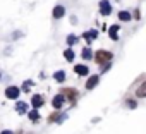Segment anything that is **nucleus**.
I'll use <instances>...</instances> for the list:
<instances>
[{
    "label": "nucleus",
    "instance_id": "25",
    "mask_svg": "<svg viewBox=\"0 0 146 134\" xmlns=\"http://www.w3.org/2000/svg\"><path fill=\"white\" fill-rule=\"evenodd\" d=\"M0 78H2V74H0Z\"/></svg>",
    "mask_w": 146,
    "mask_h": 134
},
{
    "label": "nucleus",
    "instance_id": "5",
    "mask_svg": "<svg viewBox=\"0 0 146 134\" xmlns=\"http://www.w3.org/2000/svg\"><path fill=\"white\" fill-rule=\"evenodd\" d=\"M19 93H21V90H19L17 86H9V88L5 90V96L11 98V100H16V98L19 96Z\"/></svg>",
    "mask_w": 146,
    "mask_h": 134
},
{
    "label": "nucleus",
    "instance_id": "14",
    "mask_svg": "<svg viewBox=\"0 0 146 134\" xmlns=\"http://www.w3.org/2000/svg\"><path fill=\"white\" fill-rule=\"evenodd\" d=\"M16 110H17V113H26L28 112V105L24 101H17L16 103Z\"/></svg>",
    "mask_w": 146,
    "mask_h": 134
},
{
    "label": "nucleus",
    "instance_id": "9",
    "mask_svg": "<svg viewBox=\"0 0 146 134\" xmlns=\"http://www.w3.org/2000/svg\"><path fill=\"white\" fill-rule=\"evenodd\" d=\"M83 38H84L86 41H93L95 38H98V31H96V29H90V31L83 33Z\"/></svg>",
    "mask_w": 146,
    "mask_h": 134
},
{
    "label": "nucleus",
    "instance_id": "1",
    "mask_svg": "<svg viewBox=\"0 0 146 134\" xmlns=\"http://www.w3.org/2000/svg\"><path fill=\"white\" fill-rule=\"evenodd\" d=\"M112 58H113V53H112V52H108V50H98V52H96V55H95L96 64H108Z\"/></svg>",
    "mask_w": 146,
    "mask_h": 134
},
{
    "label": "nucleus",
    "instance_id": "8",
    "mask_svg": "<svg viewBox=\"0 0 146 134\" xmlns=\"http://www.w3.org/2000/svg\"><path fill=\"white\" fill-rule=\"evenodd\" d=\"M119 28H120L119 24H113V26L108 29V36H110L113 41H117V40H119Z\"/></svg>",
    "mask_w": 146,
    "mask_h": 134
},
{
    "label": "nucleus",
    "instance_id": "19",
    "mask_svg": "<svg viewBox=\"0 0 146 134\" xmlns=\"http://www.w3.org/2000/svg\"><path fill=\"white\" fill-rule=\"evenodd\" d=\"M64 57H65V60H69V62H72V60H74V52H72L70 48H67V50L64 52Z\"/></svg>",
    "mask_w": 146,
    "mask_h": 134
},
{
    "label": "nucleus",
    "instance_id": "3",
    "mask_svg": "<svg viewBox=\"0 0 146 134\" xmlns=\"http://www.w3.org/2000/svg\"><path fill=\"white\" fill-rule=\"evenodd\" d=\"M98 7H100V14L102 16H110L112 14V5H110L108 0H102V2L98 4Z\"/></svg>",
    "mask_w": 146,
    "mask_h": 134
},
{
    "label": "nucleus",
    "instance_id": "16",
    "mask_svg": "<svg viewBox=\"0 0 146 134\" xmlns=\"http://www.w3.org/2000/svg\"><path fill=\"white\" fill-rule=\"evenodd\" d=\"M81 57H83L84 60H90V58L93 57V52H91V48H83V52H81Z\"/></svg>",
    "mask_w": 146,
    "mask_h": 134
},
{
    "label": "nucleus",
    "instance_id": "7",
    "mask_svg": "<svg viewBox=\"0 0 146 134\" xmlns=\"http://www.w3.org/2000/svg\"><path fill=\"white\" fill-rule=\"evenodd\" d=\"M136 98H146V81H143L137 88H136Z\"/></svg>",
    "mask_w": 146,
    "mask_h": 134
},
{
    "label": "nucleus",
    "instance_id": "10",
    "mask_svg": "<svg viewBox=\"0 0 146 134\" xmlns=\"http://www.w3.org/2000/svg\"><path fill=\"white\" fill-rule=\"evenodd\" d=\"M98 83H100V78L98 76H90V79L86 81V90H93Z\"/></svg>",
    "mask_w": 146,
    "mask_h": 134
},
{
    "label": "nucleus",
    "instance_id": "17",
    "mask_svg": "<svg viewBox=\"0 0 146 134\" xmlns=\"http://www.w3.org/2000/svg\"><path fill=\"white\" fill-rule=\"evenodd\" d=\"M28 117H29V120H33V122H38V120H40V113H38V108H35L33 112H29V113H28Z\"/></svg>",
    "mask_w": 146,
    "mask_h": 134
},
{
    "label": "nucleus",
    "instance_id": "23",
    "mask_svg": "<svg viewBox=\"0 0 146 134\" xmlns=\"http://www.w3.org/2000/svg\"><path fill=\"white\" fill-rule=\"evenodd\" d=\"M134 17H136V19H139V17H141V14H139V11H137V9L134 11Z\"/></svg>",
    "mask_w": 146,
    "mask_h": 134
},
{
    "label": "nucleus",
    "instance_id": "11",
    "mask_svg": "<svg viewBox=\"0 0 146 134\" xmlns=\"http://www.w3.org/2000/svg\"><path fill=\"white\" fill-rule=\"evenodd\" d=\"M64 14H65V7H62V5H57V7L53 9V12H52V16H53L55 19L64 17Z\"/></svg>",
    "mask_w": 146,
    "mask_h": 134
},
{
    "label": "nucleus",
    "instance_id": "4",
    "mask_svg": "<svg viewBox=\"0 0 146 134\" xmlns=\"http://www.w3.org/2000/svg\"><path fill=\"white\" fill-rule=\"evenodd\" d=\"M64 103H65V96L60 93V95H55L53 96V100H52V105H53V108H57V110H60L62 107H64Z\"/></svg>",
    "mask_w": 146,
    "mask_h": 134
},
{
    "label": "nucleus",
    "instance_id": "20",
    "mask_svg": "<svg viewBox=\"0 0 146 134\" xmlns=\"http://www.w3.org/2000/svg\"><path fill=\"white\" fill-rule=\"evenodd\" d=\"M74 43H78V38L74 34H69L67 36V45H74Z\"/></svg>",
    "mask_w": 146,
    "mask_h": 134
},
{
    "label": "nucleus",
    "instance_id": "22",
    "mask_svg": "<svg viewBox=\"0 0 146 134\" xmlns=\"http://www.w3.org/2000/svg\"><path fill=\"white\" fill-rule=\"evenodd\" d=\"M31 84H33L31 81H26V83L23 84V91H26V93H28V90H29V86H31Z\"/></svg>",
    "mask_w": 146,
    "mask_h": 134
},
{
    "label": "nucleus",
    "instance_id": "6",
    "mask_svg": "<svg viewBox=\"0 0 146 134\" xmlns=\"http://www.w3.org/2000/svg\"><path fill=\"white\" fill-rule=\"evenodd\" d=\"M31 105H33V108H40V107L45 105V98L41 95H33L31 96Z\"/></svg>",
    "mask_w": 146,
    "mask_h": 134
},
{
    "label": "nucleus",
    "instance_id": "12",
    "mask_svg": "<svg viewBox=\"0 0 146 134\" xmlns=\"http://www.w3.org/2000/svg\"><path fill=\"white\" fill-rule=\"evenodd\" d=\"M65 117H67L65 113H58V112H55V113H52V115L48 117V122H62Z\"/></svg>",
    "mask_w": 146,
    "mask_h": 134
},
{
    "label": "nucleus",
    "instance_id": "18",
    "mask_svg": "<svg viewBox=\"0 0 146 134\" xmlns=\"http://www.w3.org/2000/svg\"><path fill=\"white\" fill-rule=\"evenodd\" d=\"M53 78H55L57 83H62V81L65 79V72H64V71H57V72L53 74Z\"/></svg>",
    "mask_w": 146,
    "mask_h": 134
},
{
    "label": "nucleus",
    "instance_id": "13",
    "mask_svg": "<svg viewBox=\"0 0 146 134\" xmlns=\"http://www.w3.org/2000/svg\"><path fill=\"white\" fill-rule=\"evenodd\" d=\"M74 72L79 74V76H86V74H88V65H81V64L76 65V67H74Z\"/></svg>",
    "mask_w": 146,
    "mask_h": 134
},
{
    "label": "nucleus",
    "instance_id": "15",
    "mask_svg": "<svg viewBox=\"0 0 146 134\" xmlns=\"http://www.w3.org/2000/svg\"><path fill=\"white\" fill-rule=\"evenodd\" d=\"M119 19L124 21V23H129V21H131V14H129L127 11H120V12H119Z\"/></svg>",
    "mask_w": 146,
    "mask_h": 134
},
{
    "label": "nucleus",
    "instance_id": "24",
    "mask_svg": "<svg viewBox=\"0 0 146 134\" xmlns=\"http://www.w3.org/2000/svg\"><path fill=\"white\" fill-rule=\"evenodd\" d=\"M2 134H12V132H11V131H4Z\"/></svg>",
    "mask_w": 146,
    "mask_h": 134
},
{
    "label": "nucleus",
    "instance_id": "2",
    "mask_svg": "<svg viewBox=\"0 0 146 134\" xmlns=\"http://www.w3.org/2000/svg\"><path fill=\"white\" fill-rule=\"evenodd\" d=\"M62 95H64L70 103H76V100H78V90H74V88H64V90H62Z\"/></svg>",
    "mask_w": 146,
    "mask_h": 134
},
{
    "label": "nucleus",
    "instance_id": "21",
    "mask_svg": "<svg viewBox=\"0 0 146 134\" xmlns=\"http://www.w3.org/2000/svg\"><path fill=\"white\" fill-rule=\"evenodd\" d=\"M125 103H127V107H129V108H136V107H137V103H136V100H127Z\"/></svg>",
    "mask_w": 146,
    "mask_h": 134
}]
</instances>
